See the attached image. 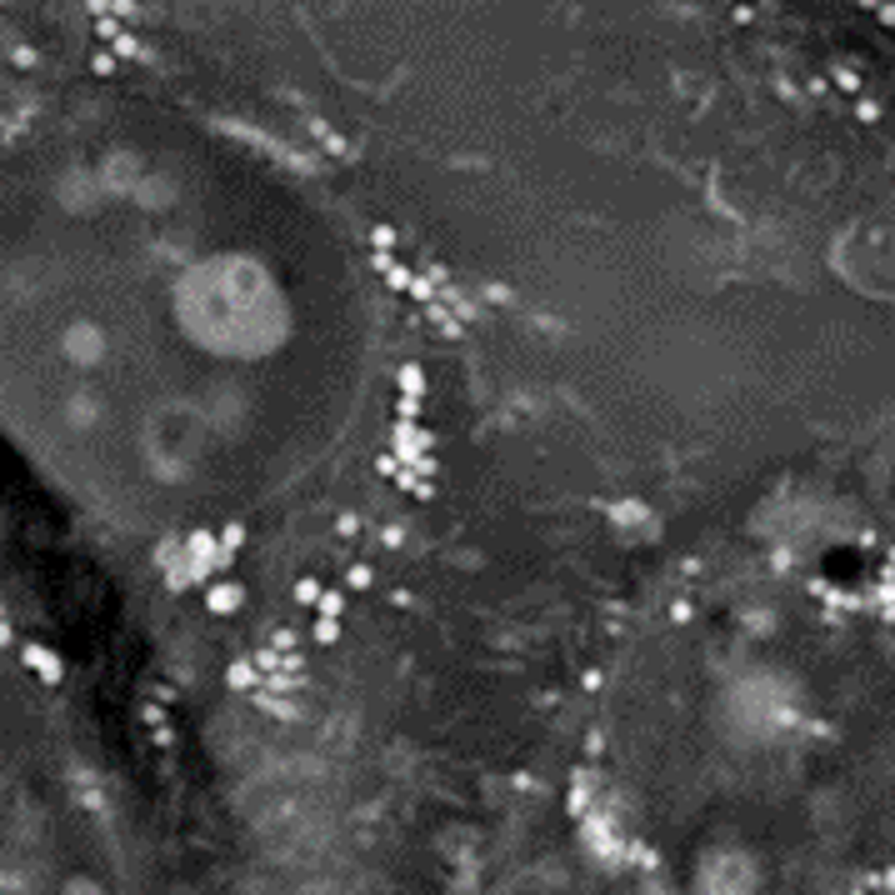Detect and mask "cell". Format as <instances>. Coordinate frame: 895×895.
I'll use <instances>...</instances> for the list:
<instances>
[{
  "mask_svg": "<svg viewBox=\"0 0 895 895\" xmlns=\"http://www.w3.org/2000/svg\"><path fill=\"white\" fill-rule=\"evenodd\" d=\"M126 745L0 530V895H160Z\"/></svg>",
  "mask_w": 895,
  "mask_h": 895,
  "instance_id": "3957f363",
  "label": "cell"
},
{
  "mask_svg": "<svg viewBox=\"0 0 895 895\" xmlns=\"http://www.w3.org/2000/svg\"><path fill=\"white\" fill-rule=\"evenodd\" d=\"M511 765L660 895H895V545L765 511L655 561Z\"/></svg>",
  "mask_w": 895,
  "mask_h": 895,
  "instance_id": "7a4b0ae2",
  "label": "cell"
},
{
  "mask_svg": "<svg viewBox=\"0 0 895 895\" xmlns=\"http://www.w3.org/2000/svg\"><path fill=\"white\" fill-rule=\"evenodd\" d=\"M90 50L0 85V461L205 705L231 800H310L410 700L461 330L365 195L250 110Z\"/></svg>",
  "mask_w": 895,
  "mask_h": 895,
  "instance_id": "6da1fadb",
  "label": "cell"
}]
</instances>
